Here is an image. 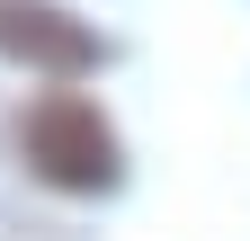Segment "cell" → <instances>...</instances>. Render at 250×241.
<instances>
[{
  "instance_id": "6da1fadb",
  "label": "cell",
  "mask_w": 250,
  "mask_h": 241,
  "mask_svg": "<svg viewBox=\"0 0 250 241\" xmlns=\"http://www.w3.org/2000/svg\"><path fill=\"white\" fill-rule=\"evenodd\" d=\"M18 143H27V170H36L45 188H62V197H107L116 179H125L116 125L81 99V89H45V99L27 107Z\"/></svg>"
},
{
  "instance_id": "7a4b0ae2",
  "label": "cell",
  "mask_w": 250,
  "mask_h": 241,
  "mask_svg": "<svg viewBox=\"0 0 250 241\" xmlns=\"http://www.w3.org/2000/svg\"><path fill=\"white\" fill-rule=\"evenodd\" d=\"M0 54L9 63H36V72H89L107 45L72 9H54V0H0Z\"/></svg>"
}]
</instances>
